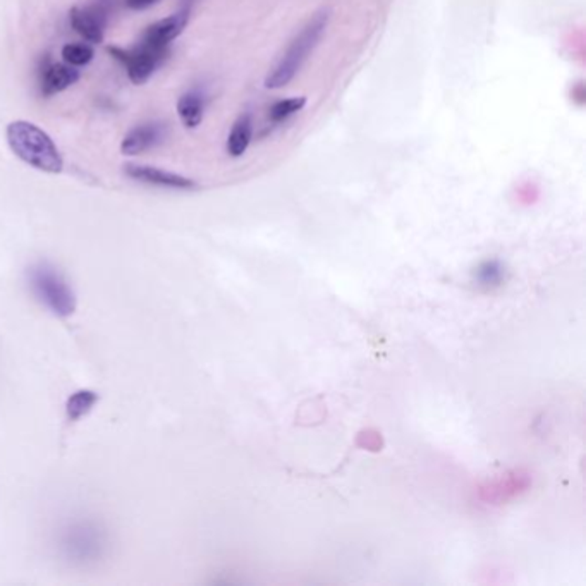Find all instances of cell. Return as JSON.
<instances>
[{
	"label": "cell",
	"instance_id": "cell-7",
	"mask_svg": "<svg viewBox=\"0 0 586 586\" xmlns=\"http://www.w3.org/2000/svg\"><path fill=\"white\" fill-rule=\"evenodd\" d=\"M126 176L131 177L138 183L150 184V186H161L169 190L191 191L198 188V183L190 177L181 176L176 173L165 171L161 167L153 165H143V163H128L124 165Z\"/></svg>",
	"mask_w": 586,
	"mask_h": 586
},
{
	"label": "cell",
	"instance_id": "cell-14",
	"mask_svg": "<svg viewBox=\"0 0 586 586\" xmlns=\"http://www.w3.org/2000/svg\"><path fill=\"white\" fill-rule=\"evenodd\" d=\"M305 107H307V97H291L286 100H278L270 107L268 118L274 124H280V122L293 118L294 114L301 112Z\"/></svg>",
	"mask_w": 586,
	"mask_h": 586
},
{
	"label": "cell",
	"instance_id": "cell-9",
	"mask_svg": "<svg viewBox=\"0 0 586 586\" xmlns=\"http://www.w3.org/2000/svg\"><path fill=\"white\" fill-rule=\"evenodd\" d=\"M188 21H190V9L181 7V11H177L174 15L150 25L143 33L141 40L159 48H169L177 37L184 31Z\"/></svg>",
	"mask_w": 586,
	"mask_h": 586
},
{
	"label": "cell",
	"instance_id": "cell-6",
	"mask_svg": "<svg viewBox=\"0 0 586 586\" xmlns=\"http://www.w3.org/2000/svg\"><path fill=\"white\" fill-rule=\"evenodd\" d=\"M112 5L114 0H97V4L87 7H74L69 13L73 30L89 44H102Z\"/></svg>",
	"mask_w": 586,
	"mask_h": 586
},
{
	"label": "cell",
	"instance_id": "cell-3",
	"mask_svg": "<svg viewBox=\"0 0 586 586\" xmlns=\"http://www.w3.org/2000/svg\"><path fill=\"white\" fill-rule=\"evenodd\" d=\"M31 291L58 317H69L76 311V294L54 265L40 262L30 268Z\"/></svg>",
	"mask_w": 586,
	"mask_h": 586
},
{
	"label": "cell",
	"instance_id": "cell-1",
	"mask_svg": "<svg viewBox=\"0 0 586 586\" xmlns=\"http://www.w3.org/2000/svg\"><path fill=\"white\" fill-rule=\"evenodd\" d=\"M7 145L19 161L47 174H59L64 159L47 132L30 120H15L5 130Z\"/></svg>",
	"mask_w": 586,
	"mask_h": 586
},
{
	"label": "cell",
	"instance_id": "cell-5",
	"mask_svg": "<svg viewBox=\"0 0 586 586\" xmlns=\"http://www.w3.org/2000/svg\"><path fill=\"white\" fill-rule=\"evenodd\" d=\"M109 54L120 62L134 85H143L161 68L169 56V48H159L140 40L131 48L109 47Z\"/></svg>",
	"mask_w": 586,
	"mask_h": 586
},
{
	"label": "cell",
	"instance_id": "cell-17",
	"mask_svg": "<svg viewBox=\"0 0 586 586\" xmlns=\"http://www.w3.org/2000/svg\"><path fill=\"white\" fill-rule=\"evenodd\" d=\"M124 2L132 11H145L148 7L155 5L159 0H124Z\"/></svg>",
	"mask_w": 586,
	"mask_h": 586
},
{
	"label": "cell",
	"instance_id": "cell-15",
	"mask_svg": "<svg viewBox=\"0 0 586 586\" xmlns=\"http://www.w3.org/2000/svg\"><path fill=\"white\" fill-rule=\"evenodd\" d=\"M60 56L66 64L73 68H83V66H89L95 52L89 44H66L62 47Z\"/></svg>",
	"mask_w": 586,
	"mask_h": 586
},
{
	"label": "cell",
	"instance_id": "cell-18",
	"mask_svg": "<svg viewBox=\"0 0 586 586\" xmlns=\"http://www.w3.org/2000/svg\"><path fill=\"white\" fill-rule=\"evenodd\" d=\"M194 0H183V7H186V9H190L191 4H193Z\"/></svg>",
	"mask_w": 586,
	"mask_h": 586
},
{
	"label": "cell",
	"instance_id": "cell-11",
	"mask_svg": "<svg viewBox=\"0 0 586 586\" xmlns=\"http://www.w3.org/2000/svg\"><path fill=\"white\" fill-rule=\"evenodd\" d=\"M177 116L184 128L194 130L202 124L205 118V97L198 89L186 91L179 100H177Z\"/></svg>",
	"mask_w": 586,
	"mask_h": 586
},
{
	"label": "cell",
	"instance_id": "cell-10",
	"mask_svg": "<svg viewBox=\"0 0 586 586\" xmlns=\"http://www.w3.org/2000/svg\"><path fill=\"white\" fill-rule=\"evenodd\" d=\"M78 79H79V73L73 66H69L66 62L48 64V66H45L42 78H40L42 93L45 97L58 95L60 91L73 87Z\"/></svg>",
	"mask_w": 586,
	"mask_h": 586
},
{
	"label": "cell",
	"instance_id": "cell-12",
	"mask_svg": "<svg viewBox=\"0 0 586 586\" xmlns=\"http://www.w3.org/2000/svg\"><path fill=\"white\" fill-rule=\"evenodd\" d=\"M251 140H253V119L249 114H243L235 119L231 132L227 136L225 150H227L229 157H233V159L243 157L248 152Z\"/></svg>",
	"mask_w": 586,
	"mask_h": 586
},
{
	"label": "cell",
	"instance_id": "cell-4",
	"mask_svg": "<svg viewBox=\"0 0 586 586\" xmlns=\"http://www.w3.org/2000/svg\"><path fill=\"white\" fill-rule=\"evenodd\" d=\"M105 549V533L100 527L89 521H78L62 529L60 550L66 559L87 564L102 557Z\"/></svg>",
	"mask_w": 586,
	"mask_h": 586
},
{
	"label": "cell",
	"instance_id": "cell-8",
	"mask_svg": "<svg viewBox=\"0 0 586 586\" xmlns=\"http://www.w3.org/2000/svg\"><path fill=\"white\" fill-rule=\"evenodd\" d=\"M167 136V128L163 122L152 120L143 122L128 132L120 143V152L124 155H140L152 148L159 147Z\"/></svg>",
	"mask_w": 586,
	"mask_h": 586
},
{
	"label": "cell",
	"instance_id": "cell-2",
	"mask_svg": "<svg viewBox=\"0 0 586 586\" xmlns=\"http://www.w3.org/2000/svg\"><path fill=\"white\" fill-rule=\"evenodd\" d=\"M330 15L320 11L309 19V23L293 38V42L280 56L277 64L268 71L265 78V89H280L288 87L296 74L301 71L303 64L309 60V54L319 47L325 35Z\"/></svg>",
	"mask_w": 586,
	"mask_h": 586
},
{
	"label": "cell",
	"instance_id": "cell-16",
	"mask_svg": "<svg viewBox=\"0 0 586 586\" xmlns=\"http://www.w3.org/2000/svg\"><path fill=\"white\" fill-rule=\"evenodd\" d=\"M480 274H482V280L485 284H490V282L494 284V282H498V278H500V268L496 267V264H487L480 270Z\"/></svg>",
	"mask_w": 586,
	"mask_h": 586
},
{
	"label": "cell",
	"instance_id": "cell-13",
	"mask_svg": "<svg viewBox=\"0 0 586 586\" xmlns=\"http://www.w3.org/2000/svg\"><path fill=\"white\" fill-rule=\"evenodd\" d=\"M97 403H99V394L89 389H83L71 394L66 403V414L69 422H78L83 416H87Z\"/></svg>",
	"mask_w": 586,
	"mask_h": 586
}]
</instances>
